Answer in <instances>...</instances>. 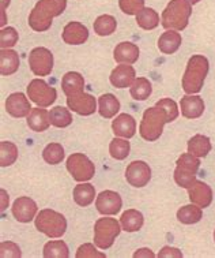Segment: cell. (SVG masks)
Returning <instances> with one entry per match:
<instances>
[{
  "label": "cell",
  "mask_w": 215,
  "mask_h": 258,
  "mask_svg": "<svg viewBox=\"0 0 215 258\" xmlns=\"http://www.w3.org/2000/svg\"><path fill=\"white\" fill-rule=\"evenodd\" d=\"M191 14L192 5L188 0H170L162 13V26L168 30H182L188 26Z\"/></svg>",
  "instance_id": "277c9868"
},
{
  "label": "cell",
  "mask_w": 215,
  "mask_h": 258,
  "mask_svg": "<svg viewBox=\"0 0 215 258\" xmlns=\"http://www.w3.org/2000/svg\"><path fill=\"white\" fill-rule=\"evenodd\" d=\"M28 97L41 108H47L55 103L57 92L42 80H33L28 86Z\"/></svg>",
  "instance_id": "9c48e42d"
},
{
  "label": "cell",
  "mask_w": 215,
  "mask_h": 258,
  "mask_svg": "<svg viewBox=\"0 0 215 258\" xmlns=\"http://www.w3.org/2000/svg\"><path fill=\"white\" fill-rule=\"evenodd\" d=\"M208 60L203 55H193L188 60L187 70L182 77V89L187 94L199 93L203 89L204 80L208 74Z\"/></svg>",
  "instance_id": "7a4b0ae2"
},
{
  "label": "cell",
  "mask_w": 215,
  "mask_h": 258,
  "mask_svg": "<svg viewBox=\"0 0 215 258\" xmlns=\"http://www.w3.org/2000/svg\"><path fill=\"white\" fill-rule=\"evenodd\" d=\"M10 5V0H2V15H3V18H2V26H5L6 25V7Z\"/></svg>",
  "instance_id": "bcb514c9"
},
{
  "label": "cell",
  "mask_w": 215,
  "mask_h": 258,
  "mask_svg": "<svg viewBox=\"0 0 215 258\" xmlns=\"http://www.w3.org/2000/svg\"><path fill=\"white\" fill-rule=\"evenodd\" d=\"M28 126L36 133L47 132L49 126H51V120H49V112L47 109L42 108H33L32 112L28 115Z\"/></svg>",
  "instance_id": "603a6c76"
},
{
  "label": "cell",
  "mask_w": 215,
  "mask_h": 258,
  "mask_svg": "<svg viewBox=\"0 0 215 258\" xmlns=\"http://www.w3.org/2000/svg\"><path fill=\"white\" fill-rule=\"evenodd\" d=\"M67 0H40L29 15V26L34 32H47L52 21L64 13Z\"/></svg>",
  "instance_id": "6da1fadb"
},
{
  "label": "cell",
  "mask_w": 215,
  "mask_h": 258,
  "mask_svg": "<svg viewBox=\"0 0 215 258\" xmlns=\"http://www.w3.org/2000/svg\"><path fill=\"white\" fill-rule=\"evenodd\" d=\"M37 204L29 197H19L13 205V216L19 223H30L37 215Z\"/></svg>",
  "instance_id": "5bb4252c"
},
{
  "label": "cell",
  "mask_w": 215,
  "mask_h": 258,
  "mask_svg": "<svg viewBox=\"0 0 215 258\" xmlns=\"http://www.w3.org/2000/svg\"><path fill=\"white\" fill-rule=\"evenodd\" d=\"M42 255L45 258H68L70 251L66 242L63 240H52L44 246Z\"/></svg>",
  "instance_id": "836d02e7"
},
{
  "label": "cell",
  "mask_w": 215,
  "mask_h": 258,
  "mask_svg": "<svg viewBox=\"0 0 215 258\" xmlns=\"http://www.w3.org/2000/svg\"><path fill=\"white\" fill-rule=\"evenodd\" d=\"M122 225L116 219L102 217L94 224V244L99 249L106 250L112 247L115 239L122 232Z\"/></svg>",
  "instance_id": "8992f818"
},
{
  "label": "cell",
  "mask_w": 215,
  "mask_h": 258,
  "mask_svg": "<svg viewBox=\"0 0 215 258\" xmlns=\"http://www.w3.org/2000/svg\"><path fill=\"white\" fill-rule=\"evenodd\" d=\"M32 105L24 93L10 94L6 100V111L14 117H25L32 112Z\"/></svg>",
  "instance_id": "9a60e30c"
},
{
  "label": "cell",
  "mask_w": 215,
  "mask_h": 258,
  "mask_svg": "<svg viewBox=\"0 0 215 258\" xmlns=\"http://www.w3.org/2000/svg\"><path fill=\"white\" fill-rule=\"evenodd\" d=\"M201 216H203L201 208L197 207L196 204L185 205L177 211V219L182 224H196L201 220Z\"/></svg>",
  "instance_id": "f546056e"
},
{
  "label": "cell",
  "mask_w": 215,
  "mask_h": 258,
  "mask_svg": "<svg viewBox=\"0 0 215 258\" xmlns=\"http://www.w3.org/2000/svg\"><path fill=\"white\" fill-rule=\"evenodd\" d=\"M181 34L177 33L176 30L169 29L165 33L161 34L158 40L159 51L166 55H172L174 52L178 51V48L181 45Z\"/></svg>",
  "instance_id": "cb8c5ba5"
},
{
  "label": "cell",
  "mask_w": 215,
  "mask_h": 258,
  "mask_svg": "<svg viewBox=\"0 0 215 258\" xmlns=\"http://www.w3.org/2000/svg\"><path fill=\"white\" fill-rule=\"evenodd\" d=\"M168 122V115L164 108L161 107H151L147 108L142 117L139 134L143 140L149 142H154L164 133V126Z\"/></svg>",
  "instance_id": "3957f363"
},
{
  "label": "cell",
  "mask_w": 215,
  "mask_h": 258,
  "mask_svg": "<svg viewBox=\"0 0 215 258\" xmlns=\"http://www.w3.org/2000/svg\"><path fill=\"white\" fill-rule=\"evenodd\" d=\"M130 150H131L130 142L127 140H122V138H115L109 145V153L116 160L127 159L130 155Z\"/></svg>",
  "instance_id": "74e56055"
},
{
  "label": "cell",
  "mask_w": 215,
  "mask_h": 258,
  "mask_svg": "<svg viewBox=\"0 0 215 258\" xmlns=\"http://www.w3.org/2000/svg\"><path fill=\"white\" fill-rule=\"evenodd\" d=\"M120 101L112 93L102 94L98 99V112L105 119L116 116V113L120 111Z\"/></svg>",
  "instance_id": "d4e9b609"
},
{
  "label": "cell",
  "mask_w": 215,
  "mask_h": 258,
  "mask_svg": "<svg viewBox=\"0 0 215 258\" xmlns=\"http://www.w3.org/2000/svg\"><path fill=\"white\" fill-rule=\"evenodd\" d=\"M157 107H161V108L165 109V112L168 115V122H173L178 117V108H177V104L174 103L173 100L170 99H162L157 101L155 104Z\"/></svg>",
  "instance_id": "60d3db41"
},
{
  "label": "cell",
  "mask_w": 215,
  "mask_h": 258,
  "mask_svg": "<svg viewBox=\"0 0 215 258\" xmlns=\"http://www.w3.org/2000/svg\"><path fill=\"white\" fill-rule=\"evenodd\" d=\"M180 108L182 116L187 119H197L204 112V103L200 96H192L185 94L180 100Z\"/></svg>",
  "instance_id": "d6986e66"
},
{
  "label": "cell",
  "mask_w": 215,
  "mask_h": 258,
  "mask_svg": "<svg viewBox=\"0 0 215 258\" xmlns=\"http://www.w3.org/2000/svg\"><path fill=\"white\" fill-rule=\"evenodd\" d=\"M211 150L210 138L201 134L193 136L188 141V152L196 157H206Z\"/></svg>",
  "instance_id": "83f0119b"
},
{
  "label": "cell",
  "mask_w": 215,
  "mask_h": 258,
  "mask_svg": "<svg viewBox=\"0 0 215 258\" xmlns=\"http://www.w3.org/2000/svg\"><path fill=\"white\" fill-rule=\"evenodd\" d=\"M67 105L74 112L79 113L82 116H90L97 111V101L89 93L75 94L67 97Z\"/></svg>",
  "instance_id": "4fadbf2b"
},
{
  "label": "cell",
  "mask_w": 215,
  "mask_h": 258,
  "mask_svg": "<svg viewBox=\"0 0 215 258\" xmlns=\"http://www.w3.org/2000/svg\"><path fill=\"white\" fill-rule=\"evenodd\" d=\"M112 130L115 133V136L123 137L126 140H130V138L135 136L136 133L135 119L131 115H128V113H120L113 120Z\"/></svg>",
  "instance_id": "ffe728a7"
},
{
  "label": "cell",
  "mask_w": 215,
  "mask_h": 258,
  "mask_svg": "<svg viewBox=\"0 0 215 258\" xmlns=\"http://www.w3.org/2000/svg\"><path fill=\"white\" fill-rule=\"evenodd\" d=\"M0 255H2V258H19L22 255V253H21L18 244H15L14 242H3L0 244Z\"/></svg>",
  "instance_id": "7bdbcfd3"
},
{
  "label": "cell",
  "mask_w": 215,
  "mask_h": 258,
  "mask_svg": "<svg viewBox=\"0 0 215 258\" xmlns=\"http://www.w3.org/2000/svg\"><path fill=\"white\" fill-rule=\"evenodd\" d=\"M120 224H122L123 230L127 232H136L145 224V217L136 209H128L120 217Z\"/></svg>",
  "instance_id": "484cf974"
},
{
  "label": "cell",
  "mask_w": 215,
  "mask_h": 258,
  "mask_svg": "<svg viewBox=\"0 0 215 258\" xmlns=\"http://www.w3.org/2000/svg\"><path fill=\"white\" fill-rule=\"evenodd\" d=\"M126 179L134 187H145L151 179V169L145 161H132L126 169Z\"/></svg>",
  "instance_id": "8fae6325"
},
{
  "label": "cell",
  "mask_w": 215,
  "mask_h": 258,
  "mask_svg": "<svg viewBox=\"0 0 215 258\" xmlns=\"http://www.w3.org/2000/svg\"><path fill=\"white\" fill-rule=\"evenodd\" d=\"M188 2H189V3H191V5L193 6V5H196V3H199L200 0H188Z\"/></svg>",
  "instance_id": "c3c4849f"
},
{
  "label": "cell",
  "mask_w": 215,
  "mask_h": 258,
  "mask_svg": "<svg viewBox=\"0 0 215 258\" xmlns=\"http://www.w3.org/2000/svg\"><path fill=\"white\" fill-rule=\"evenodd\" d=\"M18 32L14 28H3L0 30V47L2 49H9V48L14 47L18 42Z\"/></svg>",
  "instance_id": "f35d334b"
},
{
  "label": "cell",
  "mask_w": 215,
  "mask_h": 258,
  "mask_svg": "<svg viewBox=\"0 0 215 258\" xmlns=\"http://www.w3.org/2000/svg\"><path fill=\"white\" fill-rule=\"evenodd\" d=\"M2 196H3V202H2V211H5L6 208L9 207V194H6L5 190H2Z\"/></svg>",
  "instance_id": "7dc6e473"
},
{
  "label": "cell",
  "mask_w": 215,
  "mask_h": 258,
  "mask_svg": "<svg viewBox=\"0 0 215 258\" xmlns=\"http://www.w3.org/2000/svg\"><path fill=\"white\" fill-rule=\"evenodd\" d=\"M19 69L18 53L13 49H2L0 52V73L5 77L13 75Z\"/></svg>",
  "instance_id": "4316f807"
},
{
  "label": "cell",
  "mask_w": 215,
  "mask_h": 258,
  "mask_svg": "<svg viewBox=\"0 0 215 258\" xmlns=\"http://www.w3.org/2000/svg\"><path fill=\"white\" fill-rule=\"evenodd\" d=\"M76 258H86V257H90V258H105L106 255L103 253H99L98 250L94 247L91 243H84L80 246L78 251H76Z\"/></svg>",
  "instance_id": "b9f144b4"
},
{
  "label": "cell",
  "mask_w": 215,
  "mask_h": 258,
  "mask_svg": "<svg viewBox=\"0 0 215 258\" xmlns=\"http://www.w3.org/2000/svg\"><path fill=\"white\" fill-rule=\"evenodd\" d=\"M188 196L192 204H196L197 207L207 208L212 202V190L207 183L201 180H195L191 187L188 188Z\"/></svg>",
  "instance_id": "e0dca14e"
},
{
  "label": "cell",
  "mask_w": 215,
  "mask_h": 258,
  "mask_svg": "<svg viewBox=\"0 0 215 258\" xmlns=\"http://www.w3.org/2000/svg\"><path fill=\"white\" fill-rule=\"evenodd\" d=\"M177 167L174 169V180L180 187L189 188L196 180V174L200 167V160L189 152L178 157Z\"/></svg>",
  "instance_id": "52a82bcc"
},
{
  "label": "cell",
  "mask_w": 215,
  "mask_h": 258,
  "mask_svg": "<svg viewBox=\"0 0 215 258\" xmlns=\"http://www.w3.org/2000/svg\"><path fill=\"white\" fill-rule=\"evenodd\" d=\"M49 120H51L52 126L64 128V127H68L72 123V115H71L70 109L59 105V107H55V108L51 109Z\"/></svg>",
  "instance_id": "e575fe53"
},
{
  "label": "cell",
  "mask_w": 215,
  "mask_h": 258,
  "mask_svg": "<svg viewBox=\"0 0 215 258\" xmlns=\"http://www.w3.org/2000/svg\"><path fill=\"white\" fill-rule=\"evenodd\" d=\"M93 26L95 33L101 37H105V36H111L116 32L117 22L112 15H99L98 18L94 21Z\"/></svg>",
  "instance_id": "1f68e13d"
},
{
  "label": "cell",
  "mask_w": 215,
  "mask_h": 258,
  "mask_svg": "<svg viewBox=\"0 0 215 258\" xmlns=\"http://www.w3.org/2000/svg\"><path fill=\"white\" fill-rule=\"evenodd\" d=\"M36 228L49 238H61L67 231V220L59 212L42 209L36 217Z\"/></svg>",
  "instance_id": "5b68a950"
},
{
  "label": "cell",
  "mask_w": 215,
  "mask_h": 258,
  "mask_svg": "<svg viewBox=\"0 0 215 258\" xmlns=\"http://www.w3.org/2000/svg\"><path fill=\"white\" fill-rule=\"evenodd\" d=\"M122 197L116 191H112V190H105V191L99 192V196L95 200V208L103 216L105 215L106 216L117 215L119 212L122 211Z\"/></svg>",
  "instance_id": "7c38bea8"
},
{
  "label": "cell",
  "mask_w": 215,
  "mask_h": 258,
  "mask_svg": "<svg viewBox=\"0 0 215 258\" xmlns=\"http://www.w3.org/2000/svg\"><path fill=\"white\" fill-rule=\"evenodd\" d=\"M67 171L76 182H87L93 179L95 167L93 161L83 153H72L67 159Z\"/></svg>",
  "instance_id": "ba28073f"
},
{
  "label": "cell",
  "mask_w": 215,
  "mask_h": 258,
  "mask_svg": "<svg viewBox=\"0 0 215 258\" xmlns=\"http://www.w3.org/2000/svg\"><path fill=\"white\" fill-rule=\"evenodd\" d=\"M113 57L120 64H134L139 57V48L130 41L120 42L113 51Z\"/></svg>",
  "instance_id": "44dd1931"
},
{
  "label": "cell",
  "mask_w": 215,
  "mask_h": 258,
  "mask_svg": "<svg viewBox=\"0 0 215 258\" xmlns=\"http://www.w3.org/2000/svg\"><path fill=\"white\" fill-rule=\"evenodd\" d=\"M134 257L135 258H141V257H143V258H154L155 257V254L153 253V251H151V250L150 249H139L138 250V251H136V253H134Z\"/></svg>",
  "instance_id": "f6af8a7d"
},
{
  "label": "cell",
  "mask_w": 215,
  "mask_h": 258,
  "mask_svg": "<svg viewBox=\"0 0 215 258\" xmlns=\"http://www.w3.org/2000/svg\"><path fill=\"white\" fill-rule=\"evenodd\" d=\"M135 77L136 73L134 67L130 64H119L112 71L109 81L115 88L126 89V88H131V85L135 82Z\"/></svg>",
  "instance_id": "ac0fdd59"
},
{
  "label": "cell",
  "mask_w": 215,
  "mask_h": 258,
  "mask_svg": "<svg viewBox=\"0 0 215 258\" xmlns=\"http://www.w3.org/2000/svg\"><path fill=\"white\" fill-rule=\"evenodd\" d=\"M42 157H44V160L47 161L48 164H60L63 159H64V148L60 144H57V142H52V144L45 146V149L42 150Z\"/></svg>",
  "instance_id": "8d00e7d4"
},
{
  "label": "cell",
  "mask_w": 215,
  "mask_h": 258,
  "mask_svg": "<svg viewBox=\"0 0 215 258\" xmlns=\"http://www.w3.org/2000/svg\"><path fill=\"white\" fill-rule=\"evenodd\" d=\"M120 10L127 15H138L145 9V0H119Z\"/></svg>",
  "instance_id": "ab89813d"
},
{
  "label": "cell",
  "mask_w": 215,
  "mask_h": 258,
  "mask_svg": "<svg viewBox=\"0 0 215 258\" xmlns=\"http://www.w3.org/2000/svg\"><path fill=\"white\" fill-rule=\"evenodd\" d=\"M18 159V148L15 144L9 141L0 142V165L9 167L13 165Z\"/></svg>",
  "instance_id": "d590c367"
},
{
  "label": "cell",
  "mask_w": 215,
  "mask_h": 258,
  "mask_svg": "<svg viewBox=\"0 0 215 258\" xmlns=\"http://www.w3.org/2000/svg\"><path fill=\"white\" fill-rule=\"evenodd\" d=\"M214 240H215V231H214Z\"/></svg>",
  "instance_id": "681fc988"
},
{
  "label": "cell",
  "mask_w": 215,
  "mask_h": 258,
  "mask_svg": "<svg viewBox=\"0 0 215 258\" xmlns=\"http://www.w3.org/2000/svg\"><path fill=\"white\" fill-rule=\"evenodd\" d=\"M29 66L37 77H47L53 70V55L48 48H34L29 55Z\"/></svg>",
  "instance_id": "30bf717a"
},
{
  "label": "cell",
  "mask_w": 215,
  "mask_h": 258,
  "mask_svg": "<svg viewBox=\"0 0 215 258\" xmlns=\"http://www.w3.org/2000/svg\"><path fill=\"white\" fill-rule=\"evenodd\" d=\"M136 24L145 30H153L159 25V15L154 9L145 7L136 15Z\"/></svg>",
  "instance_id": "4dcf8cb0"
},
{
  "label": "cell",
  "mask_w": 215,
  "mask_h": 258,
  "mask_svg": "<svg viewBox=\"0 0 215 258\" xmlns=\"http://www.w3.org/2000/svg\"><path fill=\"white\" fill-rule=\"evenodd\" d=\"M61 88H63V92H64V94H66L67 97L75 96V94L83 93V77H82L79 73H76V71H70V73H67V74L63 77V80H61Z\"/></svg>",
  "instance_id": "7402d4cb"
},
{
  "label": "cell",
  "mask_w": 215,
  "mask_h": 258,
  "mask_svg": "<svg viewBox=\"0 0 215 258\" xmlns=\"http://www.w3.org/2000/svg\"><path fill=\"white\" fill-rule=\"evenodd\" d=\"M151 92H153V88H151V84H150V81L147 78L135 80V82L131 85V89H130L132 99L136 100V101L147 100L151 96Z\"/></svg>",
  "instance_id": "d6a6232c"
},
{
  "label": "cell",
  "mask_w": 215,
  "mask_h": 258,
  "mask_svg": "<svg viewBox=\"0 0 215 258\" xmlns=\"http://www.w3.org/2000/svg\"><path fill=\"white\" fill-rule=\"evenodd\" d=\"M95 198V188L90 183H80L74 188V201L82 208L89 207Z\"/></svg>",
  "instance_id": "f1b7e54d"
},
{
  "label": "cell",
  "mask_w": 215,
  "mask_h": 258,
  "mask_svg": "<svg viewBox=\"0 0 215 258\" xmlns=\"http://www.w3.org/2000/svg\"><path fill=\"white\" fill-rule=\"evenodd\" d=\"M158 258H169V257H176V258H181L182 253L176 247H170V246H165L161 249V251L157 255Z\"/></svg>",
  "instance_id": "ee69618b"
},
{
  "label": "cell",
  "mask_w": 215,
  "mask_h": 258,
  "mask_svg": "<svg viewBox=\"0 0 215 258\" xmlns=\"http://www.w3.org/2000/svg\"><path fill=\"white\" fill-rule=\"evenodd\" d=\"M61 37H63L66 44H70V45H80V44L87 41V38H89V30H87V28L84 25L80 24V22L72 21V22H70V24H67L64 26Z\"/></svg>",
  "instance_id": "2e32d148"
}]
</instances>
